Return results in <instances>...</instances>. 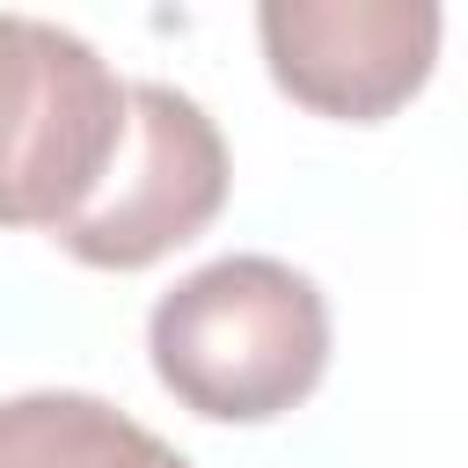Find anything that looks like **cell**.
I'll list each match as a JSON object with an SVG mask.
<instances>
[{
    "mask_svg": "<svg viewBox=\"0 0 468 468\" xmlns=\"http://www.w3.org/2000/svg\"><path fill=\"white\" fill-rule=\"evenodd\" d=\"M154 380L212 424H271L329 373V300L278 256H219L146 314Z\"/></svg>",
    "mask_w": 468,
    "mask_h": 468,
    "instance_id": "obj_1",
    "label": "cell"
},
{
    "mask_svg": "<svg viewBox=\"0 0 468 468\" xmlns=\"http://www.w3.org/2000/svg\"><path fill=\"white\" fill-rule=\"evenodd\" d=\"M227 205V139L219 124L161 80L132 88V139L102 183V197L58 234V249L88 271H146L168 249L197 241Z\"/></svg>",
    "mask_w": 468,
    "mask_h": 468,
    "instance_id": "obj_3",
    "label": "cell"
},
{
    "mask_svg": "<svg viewBox=\"0 0 468 468\" xmlns=\"http://www.w3.org/2000/svg\"><path fill=\"white\" fill-rule=\"evenodd\" d=\"M0 468H190V461L95 395L37 388L0 410Z\"/></svg>",
    "mask_w": 468,
    "mask_h": 468,
    "instance_id": "obj_5",
    "label": "cell"
},
{
    "mask_svg": "<svg viewBox=\"0 0 468 468\" xmlns=\"http://www.w3.org/2000/svg\"><path fill=\"white\" fill-rule=\"evenodd\" d=\"M439 7L431 0H271L256 7L271 80L344 124L395 117L439 58Z\"/></svg>",
    "mask_w": 468,
    "mask_h": 468,
    "instance_id": "obj_4",
    "label": "cell"
},
{
    "mask_svg": "<svg viewBox=\"0 0 468 468\" xmlns=\"http://www.w3.org/2000/svg\"><path fill=\"white\" fill-rule=\"evenodd\" d=\"M7 176L0 212L15 227L66 234L110 183L132 139V88L80 44L37 15H7Z\"/></svg>",
    "mask_w": 468,
    "mask_h": 468,
    "instance_id": "obj_2",
    "label": "cell"
}]
</instances>
